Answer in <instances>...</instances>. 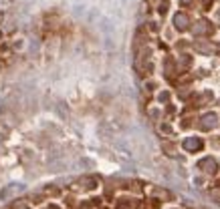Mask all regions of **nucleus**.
<instances>
[{"label": "nucleus", "mask_w": 220, "mask_h": 209, "mask_svg": "<svg viewBox=\"0 0 220 209\" xmlns=\"http://www.w3.org/2000/svg\"><path fill=\"white\" fill-rule=\"evenodd\" d=\"M180 2H184V4H188V2H190V0H180Z\"/></svg>", "instance_id": "6"}, {"label": "nucleus", "mask_w": 220, "mask_h": 209, "mask_svg": "<svg viewBox=\"0 0 220 209\" xmlns=\"http://www.w3.org/2000/svg\"><path fill=\"white\" fill-rule=\"evenodd\" d=\"M216 121H218V117H216L214 113H208V115H204V117H202V121H200V129L208 131V129L216 127Z\"/></svg>", "instance_id": "1"}, {"label": "nucleus", "mask_w": 220, "mask_h": 209, "mask_svg": "<svg viewBox=\"0 0 220 209\" xmlns=\"http://www.w3.org/2000/svg\"><path fill=\"white\" fill-rule=\"evenodd\" d=\"M184 147H186L188 151H196L202 147V139H188V141H184Z\"/></svg>", "instance_id": "3"}, {"label": "nucleus", "mask_w": 220, "mask_h": 209, "mask_svg": "<svg viewBox=\"0 0 220 209\" xmlns=\"http://www.w3.org/2000/svg\"><path fill=\"white\" fill-rule=\"evenodd\" d=\"M174 22H176V28H180V30H184V28H188V16L186 14H176V18H174Z\"/></svg>", "instance_id": "2"}, {"label": "nucleus", "mask_w": 220, "mask_h": 209, "mask_svg": "<svg viewBox=\"0 0 220 209\" xmlns=\"http://www.w3.org/2000/svg\"><path fill=\"white\" fill-rule=\"evenodd\" d=\"M22 189H25L22 185H14V187H8V189H4V191H2V193H0V197H2V199H6L8 195L16 193V191H22Z\"/></svg>", "instance_id": "4"}, {"label": "nucleus", "mask_w": 220, "mask_h": 209, "mask_svg": "<svg viewBox=\"0 0 220 209\" xmlns=\"http://www.w3.org/2000/svg\"><path fill=\"white\" fill-rule=\"evenodd\" d=\"M117 209H133V203H129L127 199H121L117 203Z\"/></svg>", "instance_id": "5"}]
</instances>
